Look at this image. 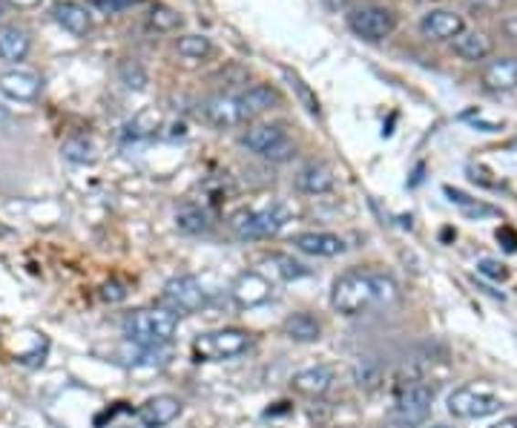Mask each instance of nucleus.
<instances>
[{
    "instance_id": "nucleus-1",
    "label": "nucleus",
    "mask_w": 517,
    "mask_h": 428,
    "mask_svg": "<svg viewBox=\"0 0 517 428\" xmlns=\"http://www.w3.org/2000/svg\"><path fill=\"white\" fill-rule=\"evenodd\" d=\"M400 297V285L391 274L376 267H356L345 270L343 277L333 279L331 287V305L343 317H363L374 308H385Z\"/></svg>"
},
{
    "instance_id": "nucleus-2",
    "label": "nucleus",
    "mask_w": 517,
    "mask_h": 428,
    "mask_svg": "<svg viewBox=\"0 0 517 428\" xmlns=\"http://www.w3.org/2000/svg\"><path fill=\"white\" fill-rule=\"evenodd\" d=\"M178 328V317L164 308H138L124 317V337L142 348L170 345Z\"/></svg>"
},
{
    "instance_id": "nucleus-3",
    "label": "nucleus",
    "mask_w": 517,
    "mask_h": 428,
    "mask_svg": "<svg viewBox=\"0 0 517 428\" xmlns=\"http://www.w3.org/2000/svg\"><path fill=\"white\" fill-rule=\"evenodd\" d=\"M290 222V210L285 204H265V207H250L238 210L230 216V230L238 239H268L276 236L285 224Z\"/></svg>"
},
{
    "instance_id": "nucleus-4",
    "label": "nucleus",
    "mask_w": 517,
    "mask_h": 428,
    "mask_svg": "<svg viewBox=\"0 0 517 428\" xmlns=\"http://www.w3.org/2000/svg\"><path fill=\"white\" fill-rule=\"evenodd\" d=\"M242 147L250 150L253 155L265 162H273V164H282V162H290L296 155V144L288 135V130L282 124H256V127H248V132H242Z\"/></svg>"
},
{
    "instance_id": "nucleus-5",
    "label": "nucleus",
    "mask_w": 517,
    "mask_h": 428,
    "mask_svg": "<svg viewBox=\"0 0 517 428\" xmlns=\"http://www.w3.org/2000/svg\"><path fill=\"white\" fill-rule=\"evenodd\" d=\"M250 348V334L242 328H222L210 330V334L195 337L193 342V357L198 362H222L245 354Z\"/></svg>"
},
{
    "instance_id": "nucleus-6",
    "label": "nucleus",
    "mask_w": 517,
    "mask_h": 428,
    "mask_svg": "<svg viewBox=\"0 0 517 428\" xmlns=\"http://www.w3.org/2000/svg\"><path fill=\"white\" fill-rule=\"evenodd\" d=\"M348 26L356 37H363L368 44H380L385 37L394 35L396 29V15L388 6H376V4H365L356 6L348 15Z\"/></svg>"
},
{
    "instance_id": "nucleus-7",
    "label": "nucleus",
    "mask_w": 517,
    "mask_h": 428,
    "mask_svg": "<svg viewBox=\"0 0 517 428\" xmlns=\"http://www.w3.org/2000/svg\"><path fill=\"white\" fill-rule=\"evenodd\" d=\"M431 405H434V388L423 380H411L396 394L394 417L400 425H420L428 420Z\"/></svg>"
},
{
    "instance_id": "nucleus-8",
    "label": "nucleus",
    "mask_w": 517,
    "mask_h": 428,
    "mask_svg": "<svg viewBox=\"0 0 517 428\" xmlns=\"http://www.w3.org/2000/svg\"><path fill=\"white\" fill-rule=\"evenodd\" d=\"M503 408L501 397H494L491 391H483V388H457V391L448 394V414L457 420H483L491 417Z\"/></svg>"
},
{
    "instance_id": "nucleus-9",
    "label": "nucleus",
    "mask_w": 517,
    "mask_h": 428,
    "mask_svg": "<svg viewBox=\"0 0 517 428\" xmlns=\"http://www.w3.org/2000/svg\"><path fill=\"white\" fill-rule=\"evenodd\" d=\"M207 294L202 282L195 277H175L164 285V294H162V308L170 310L173 317H187L195 314L198 308H205Z\"/></svg>"
},
{
    "instance_id": "nucleus-10",
    "label": "nucleus",
    "mask_w": 517,
    "mask_h": 428,
    "mask_svg": "<svg viewBox=\"0 0 517 428\" xmlns=\"http://www.w3.org/2000/svg\"><path fill=\"white\" fill-rule=\"evenodd\" d=\"M463 29H466L463 15L454 9H428L420 17V32L428 41H454Z\"/></svg>"
},
{
    "instance_id": "nucleus-11",
    "label": "nucleus",
    "mask_w": 517,
    "mask_h": 428,
    "mask_svg": "<svg viewBox=\"0 0 517 428\" xmlns=\"http://www.w3.org/2000/svg\"><path fill=\"white\" fill-rule=\"evenodd\" d=\"M202 112H205V119L218 130H230V127H238L248 121L242 112V104H238V95H233V92L213 95V99H207L202 104Z\"/></svg>"
},
{
    "instance_id": "nucleus-12",
    "label": "nucleus",
    "mask_w": 517,
    "mask_h": 428,
    "mask_svg": "<svg viewBox=\"0 0 517 428\" xmlns=\"http://www.w3.org/2000/svg\"><path fill=\"white\" fill-rule=\"evenodd\" d=\"M41 87H44V81L35 69L15 67L0 75V92L12 101H35L37 95H41Z\"/></svg>"
},
{
    "instance_id": "nucleus-13",
    "label": "nucleus",
    "mask_w": 517,
    "mask_h": 428,
    "mask_svg": "<svg viewBox=\"0 0 517 428\" xmlns=\"http://www.w3.org/2000/svg\"><path fill=\"white\" fill-rule=\"evenodd\" d=\"M293 247L308 253V256L333 259V256H343V253H345V239L336 236V233L311 230V233H300V236H293Z\"/></svg>"
},
{
    "instance_id": "nucleus-14",
    "label": "nucleus",
    "mask_w": 517,
    "mask_h": 428,
    "mask_svg": "<svg viewBox=\"0 0 517 428\" xmlns=\"http://www.w3.org/2000/svg\"><path fill=\"white\" fill-rule=\"evenodd\" d=\"M178 414H182V402H178V397H173V394H155L142 408H138V423H142L144 428H164Z\"/></svg>"
},
{
    "instance_id": "nucleus-15",
    "label": "nucleus",
    "mask_w": 517,
    "mask_h": 428,
    "mask_svg": "<svg viewBox=\"0 0 517 428\" xmlns=\"http://www.w3.org/2000/svg\"><path fill=\"white\" fill-rule=\"evenodd\" d=\"M483 84L491 92H512L517 89V57L503 55V57H491L483 64Z\"/></svg>"
},
{
    "instance_id": "nucleus-16",
    "label": "nucleus",
    "mask_w": 517,
    "mask_h": 428,
    "mask_svg": "<svg viewBox=\"0 0 517 428\" xmlns=\"http://www.w3.org/2000/svg\"><path fill=\"white\" fill-rule=\"evenodd\" d=\"M230 294H233L238 308H256V305H262V302L270 299V282L262 274L250 270V274H242L233 282Z\"/></svg>"
},
{
    "instance_id": "nucleus-17",
    "label": "nucleus",
    "mask_w": 517,
    "mask_h": 428,
    "mask_svg": "<svg viewBox=\"0 0 517 428\" xmlns=\"http://www.w3.org/2000/svg\"><path fill=\"white\" fill-rule=\"evenodd\" d=\"M451 49L457 57H463V61H486L491 55V37L483 32V29H463L460 35L451 41Z\"/></svg>"
},
{
    "instance_id": "nucleus-18",
    "label": "nucleus",
    "mask_w": 517,
    "mask_h": 428,
    "mask_svg": "<svg viewBox=\"0 0 517 428\" xmlns=\"http://www.w3.org/2000/svg\"><path fill=\"white\" fill-rule=\"evenodd\" d=\"M52 15H55L58 26H64L75 37H84L92 29L90 9L84 4H78V0H61V4H55Z\"/></svg>"
},
{
    "instance_id": "nucleus-19",
    "label": "nucleus",
    "mask_w": 517,
    "mask_h": 428,
    "mask_svg": "<svg viewBox=\"0 0 517 428\" xmlns=\"http://www.w3.org/2000/svg\"><path fill=\"white\" fill-rule=\"evenodd\" d=\"M29 49H32V35L24 26L17 24L0 26V57H4V61H12V64L24 61Z\"/></svg>"
},
{
    "instance_id": "nucleus-20",
    "label": "nucleus",
    "mask_w": 517,
    "mask_h": 428,
    "mask_svg": "<svg viewBox=\"0 0 517 428\" xmlns=\"http://www.w3.org/2000/svg\"><path fill=\"white\" fill-rule=\"evenodd\" d=\"M336 179H333V170L322 162H313L308 167H302L296 172V190L308 193V196H320V193L333 190Z\"/></svg>"
},
{
    "instance_id": "nucleus-21",
    "label": "nucleus",
    "mask_w": 517,
    "mask_h": 428,
    "mask_svg": "<svg viewBox=\"0 0 517 428\" xmlns=\"http://www.w3.org/2000/svg\"><path fill=\"white\" fill-rule=\"evenodd\" d=\"M238 104H242L245 119L250 121V119H256V115H262V112H268L280 104V92L268 84H256L245 92H238Z\"/></svg>"
},
{
    "instance_id": "nucleus-22",
    "label": "nucleus",
    "mask_w": 517,
    "mask_h": 428,
    "mask_svg": "<svg viewBox=\"0 0 517 428\" xmlns=\"http://www.w3.org/2000/svg\"><path fill=\"white\" fill-rule=\"evenodd\" d=\"M333 382V371L325 365H316V368H305V371L293 374V388L300 394H308V397H320L325 394Z\"/></svg>"
},
{
    "instance_id": "nucleus-23",
    "label": "nucleus",
    "mask_w": 517,
    "mask_h": 428,
    "mask_svg": "<svg viewBox=\"0 0 517 428\" xmlns=\"http://www.w3.org/2000/svg\"><path fill=\"white\" fill-rule=\"evenodd\" d=\"M285 334L293 342H316L322 337V322L313 314H290L285 319Z\"/></svg>"
},
{
    "instance_id": "nucleus-24",
    "label": "nucleus",
    "mask_w": 517,
    "mask_h": 428,
    "mask_svg": "<svg viewBox=\"0 0 517 428\" xmlns=\"http://www.w3.org/2000/svg\"><path fill=\"white\" fill-rule=\"evenodd\" d=\"M175 227L187 233V236H198V233H205L210 227V216L195 204H185L175 210Z\"/></svg>"
},
{
    "instance_id": "nucleus-25",
    "label": "nucleus",
    "mask_w": 517,
    "mask_h": 428,
    "mask_svg": "<svg viewBox=\"0 0 517 428\" xmlns=\"http://www.w3.org/2000/svg\"><path fill=\"white\" fill-rule=\"evenodd\" d=\"M175 52L182 55V57H187V61H205V57L213 55V41H210L207 35L190 32V35H182L175 41Z\"/></svg>"
},
{
    "instance_id": "nucleus-26",
    "label": "nucleus",
    "mask_w": 517,
    "mask_h": 428,
    "mask_svg": "<svg viewBox=\"0 0 517 428\" xmlns=\"http://www.w3.org/2000/svg\"><path fill=\"white\" fill-rule=\"evenodd\" d=\"M268 265H270L282 279H288V282H290V279H305V277H311V267H308V265L285 256V253H273V256H268Z\"/></svg>"
},
{
    "instance_id": "nucleus-27",
    "label": "nucleus",
    "mask_w": 517,
    "mask_h": 428,
    "mask_svg": "<svg viewBox=\"0 0 517 428\" xmlns=\"http://www.w3.org/2000/svg\"><path fill=\"white\" fill-rule=\"evenodd\" d=\"M446 196L460 207L466 216H471V219H480V216H497V210L494 207H489V204H483V202H477V199H471V196H466V193H460V190H454V187H446Z\"/></svg>"
},
{
    "instance_id": "nucleus-28",
    "label": "nucleus",
    "mask_w": 517,
    "mask_h": 428,
    "mask_svg": "<svg viewBox=\"0 0 517 428\" xmlns=\"http://www.w3.org/2000/svg\"><path fill=\"white\" fill-rule=\"evenodd\" d=\"M64 159L75 162V164H92L98 155H95V144L84 135H75V139L64 141Z\"/></svg>"
},
{
    "instance_id": "nucleus-29",
    "label": "nucleus",
    "mask_w": 517,
    "mask_h": 428,
    "mask_svg": "<svg viewBox=\"0 0 517 428\" xmlns=\"http://www.w3.org/2000/svg\"><path fill=\"white\" fill-rule=\"evenodd\" d=\"M150 26L155 32H173L182 26V15H178L173 6H155L150 12Z\"/></svg>"
},
{
    "instance_id": "nucleus-30",
    "label": "nucleus",
    "mask_w": 517,
    "mask_h": 428,
    "mask_svg": "<svg viewBox=\"0 0 517 428\" xmlns=\"http://www.w3.org/2000/svg\"><path fill=\"white\" fill-rule=\"evenodd\" d=\"M118 75H121V81L127 89H144L147 87V72L144 67L132 61V57H127V61H121V67H118Z\"/></svg>"
},
{
    "instance_id": "nucleus-31",
    "label": "nucleus",
    "mask_w": 517,
    "mask_h": 428,
    "mask_svg": "<svg viewBox=\"0 0 517 428\" xmlns=\"http://www.w3.org/2000/svg\"><path fill=\"white\" fill-rule=\"evenodd\" d=\"M285 78H288V84H290V89L300 95V101L305 104V110L311 112V115H320V101H316V95L311 92V87L302 81L300 75L296 72H290V69H285Z\"/></svg>"
},
{
    "instance_id": "nucleus-32",
    "label": "nucleus",
    "mask_w": 517,
    "mask_h": 428,
    "mask_svg": "<svg viewBox=\"0 0 517 428\" xmlns=\"http://www.w3.org/2000/svg\"><path fill=\"white\" fill-rule=\"evenodd\" d=\"M158 127V112H142L132 124H127V135L132 139H144V135H153Z\"/></svg>"
},
{
    "instance_id": "nucleus-33",
    "label": "nucleus",
    "mask_w": 517,
    "mask_h": 428,
    "mask_svg": "<svg viewBox=\"0 0 517 428\" xmlns=\"http://www.w3.org/2000/svg\"><path fill=\"white\" fill-rule=\"evenodd\" d=\"M477 270H480L483 277L494 279V282H506L509 279V267L503 262H497V259H480V262H477Z\"/></svg>"
},
{
    "instance_id": "nucleus-34",
    "label": "nucleus",
    "mask_w": 517,
    "mask_h": 428,
    "mask_svg": "<svg viewBox=\"0 0 517 428\" xmlns=\"http://www.w3.org/2000/svg\"><path fill=\"white\" fill-rule=\"evenodd\" d=\"M101 299H104V302H121V299H127V285L118 282V279L104 282V285H101Z\"/></svg>"
},
{
    "instance_id": "nucleus-35",
    "label": "nucleus",
    "mask_w": 517,
    "mask_h": 428,
    "mask_svg": "<svg viewBox=\"0 0 517 428\" xmlns=\"http://www.w3.org/2000/svg\"><path fill=\"white\" fill-rule=\"evenodd\" d=\"M87 4H90L92 9H98V12H104V15H118L121 9L132 6L135 0H87Z\"/></svg>"
},
{
    "instance_id": "nucleus-36",
    "label": "nucleus",
    "mask_w": 517,
    "mask_h": 428,
    "mask_svg": "<svg viewBox=\"0 0 517 428\" xmlns=\"http://www.w3.org/2000/svg\"><path fill=\"white\" fill-rule=\"evenodd\" d=\"M501 29H503V35L509 37V41H514V44H517V15H509L506 21L501 24Z\"/></svg>"
},
{
    "instance_id": "nucleus-37",
    "label": "nucleus",
    "mask_w": 517,
    "mask_h": 428,
    "mask_svg": "<svg viewBox=\"0 0 517 428\" xmlns=\"http://www.w3.org/2000/svg\"><path fill=\"white\" fill-rule=\"evenodd\" d=\"M491 428H517V420H514V417H509V420H501V423L491 425Z\"/></svg>"
},
{
    "instance_id": "nucleus-38",
    "label": "nucleus",
    "mask_w": 517,
    "mask_h": 428,
    "mask_svg": "<svg viewBox=\"0 0 517 428\" xmlns=\"http://www.w3.org/2000/svg\"><path fill=\"white\" fill-rule=\"evenodd\" d=\"M12 6H35V4H41V0H9Z\"/></svg>"
},
{
    "instance_id": "nucleus-39",
    "label": "nucleus",
    "mask_w": 517,
    "mask_h": 428,
    "mask_svg": "<svg viewBox=\"0 0 517 428\" xmlns=\"http://www.w3.org/2000/svg\"><path fill=\"white\" fill-rule=\"evenodd\" d=\"M6 121H9V112H6L4 107H0V127H4Z\"/></svg>"
},
{
    "instance_id": "nucleus-40",
    "label": "nucleus",
    "mask_w": 517,
    "mask_h": 428,
    "mask_svg": "<svg viewBox=\"0 0 517 428\" xmlns=\"http://www.w3.org/2000/svg\"><path fill=\"white\" fill-rule=\"evenodd\" d=\"M6 15V4H4V0H0V17H4Z\"/></svg>"
},
{
    "instance_id": "nucleus-41",
    "label": "nucleus",
    "mask_w": 517,
    "mask_h": 428,
    "mask_svg": "<svg viewBox=\"0 0 517 428\" xmlns=\"http://www.w3.org/2000/svg\"><path fill=\"white\" fill-rule=\"evenodd\" d=\"M431 428H454V425H446V423H437V425H431Z\"/></svg>"
},
{
    "instance_id": "nucleus-42",
    "label": "nucleus",
    "mask_w": 517,
    "mask_h": 428,
    "mask_svg": "<svg viewBox=\"0 0 517 428\" xmlns=\"http://www.w3.org/2000/svg\"><path fill=\"white\" fill-rule=\"evenodd\" d=\"M6 233H9V230H6L4 224H0V236H6Z\"/></svg>"
}]
</instances>
